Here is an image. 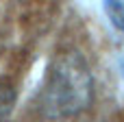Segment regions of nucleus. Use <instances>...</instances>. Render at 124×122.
Wrapping results in <instances>:
<instances>
[{"label":"nucleus","instance_id":"f257e3e1","mask_svg":"<svg viewBox=\"0 0 124 122\" xmlns=\"http://www.w3.org/2000/svg\"><path fill=\"white\" fill-rule=\"evenodd\" d=\"M94 100V79L85 57L76 50L61 52L48 65L35 96L39 120L63 122L85 114Z\"/></svg>","mask_w":124,"mask_h":122},{"label":"nucleus","instance_id":"f03ea898","mask_svg":"<svg viewBox=\"0 0 124 122\" xmlns=\"http://www.w3.org/2000/svg\"><path fill=\"white\" fill-rule=\"evenodd\" d=\"M17 92L11 81H0V122H9L11 114L15 111Z\"/></svg>","mask_w":124,"mask_h":122},{"label":"nucleus","instance_id":"7ed1b4c3","mask_svg":"<svg viewBox=\"0 0 124 122\" xmlns=\"http://www.w3.org/2000/svg\"><path fill=\"white\" fill-rule=\"evenodd\" d=\"M105 9H107L111 22L120 31H124V0H107L105 2Z\"/></svg>","mask_w":124,"mask_h":122}]
</instances>
